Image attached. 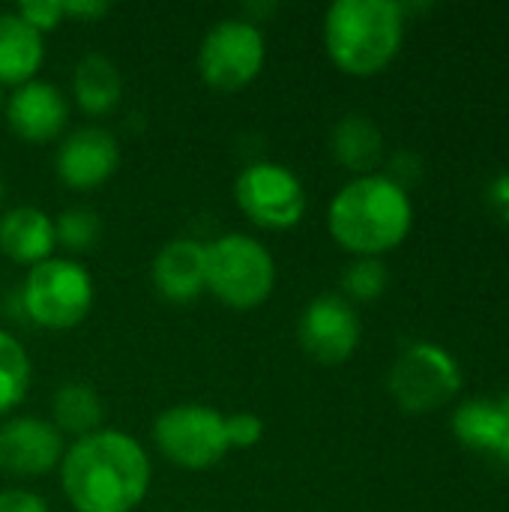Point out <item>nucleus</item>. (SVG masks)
<instances>
[{
    "label": "nucleus",
    "instance_id": "obj_22",
    "mask_svg": "<svg viewBox=\"0 0 509 512\" xmlns=\"http://www.w3.org/2000/svg\"><path fill=\"white\" fill-rule=\"evenodd\" d=\"M99 231H102V222L96 216V210L90 207H66L57 219H54V234H57V243L66 246L69 252H84L90 249L96 240H99Z\"/></svg>",
    "mask_w": 509,
    "mask_h": 512
},
{
    "label": "nucleus",
    "instance_id": "obj_20",
    "mask_svg": "<svg viewBox=\"0 0 509 512\" xmlns=\"http://www.w3.org/2000/svg\"><path fill=\"white\" fill-rule=\"evenodd\" d=\"M453 432L456 438L474 450L498 459L504 441V405L501 399H468L453 411Z\"/></svg>",
    "mask_w": 509,
    "mask_h": 512
},
{
    "label": "nucleus",
    "instance_id": "obj_9",
    "mask_svg": "<svg viewBox=\"0 0 509 512\" xmlns=\"http://www.w3.org/2000/svg\"><path fill=\"white\" fill-rule=\"evenodd\" d=\"M234 201L249 222L267 231H288L306 213L300 177L279 162H252L234 180Z\"/></svg>",
    "mask_w": 509,
    "mask_h": 512
},
{
    "label": "nucleus",
    "instance_id": "obj_12",
    "mask_svg": "<svg viewBox=\"0 0 509 512\" xmlns=\"http://www.w3.org/2000/svg\"><path fill=\"white\" fill-rule=\"evenodd\" d=\"M66 447L51 420L12 417L0 426V471L12 477H45L60 468Z\"/></svg>",
    "mask_w": 509,
    "mask_h": 512
},
{
    "label": "nucleus",
    "instance_id": "obj_29",
    "mask_svg": "<svg viewBox=\"0 0 509 512\" xmlns=\"http://www.w3.org/2000/svg\"><path fill=\"white\" fill-rule=\"evenodd\" d=\"M501 405H504V441H501L498 459H501V462H509V396L507 399H501Z\"/></svg>",
    "mask_w": 509,
    "mask_h": 512
},
{
    "label": "nucleus",
    "instance_id": "obj_2",
    "mask_svg": "<svg viewBox=\"0 0 509 512\" xmlns=\"http://www.w3.org/2000/svg\"><path fill=\"white\" fill-rule=\"evenodd\" d=\"M414 225V204L387 174H363L348 180L330 201L327 228L333 240L357 258H381L396 249Z\"/></svg>",
    "mask_w": 509,
    "mask_h": 512
},
{
    "label": "nucleus",
    "instance_id": "obj_5",
    "mask_svg": "<svg viewBox=\"0 0 509 512\" xmlns=\"http://www.w3.org/2000/svg\"><path fill=\"white\" fill-rule=\"evenodd\" d=\"M96 288L93 276L72 258H48L27 270L24 279V309L33 324L45 330L78 327L90 306Z\"/></svg>",
    "mask_w": 509,
    "mask_h": 512
},
{
    "label": "nucleus",
    "instance_id": "obj_27",
    "mask_svg": "<svg viewBox=\"0 0 509 512\" xmlns=\"http://www.w3.org/2000/svg\"><path fill=\"white\" fill-rule=\"evenodd\" d=\"M63 12L66 18H75V21H99L111 12V3L108 0H63Z\"/></svg>",
    "mask_w": 509,
    "mask_h": 512
},
{
    "label": "nucleus",
    "instance_id": "obj_28",
    "mask_svg": "<svg viewBox=\"0 0 509 512\" xmlns=\"http://www.w3.org/2000/svg\"><path fill=\"white\" fill-rule=\"evenodd\" d=\"M489 204L492 210L509 222V171H501L492 183H489Z\"/></svg>",
    "mask_w": 509,
    "mask_h": 512
},
{
    "label": "nucleus",
    "instance_id": "obj_25",
    "mask_svg": "<svg viewBox=\"0 0 509 512\" xmlns=\"http://www.w3.org/2000/svg\"><path fill=\"white\" fill-rule=\"evenodd\" d=\"M225 435H228V447L249 450L264 438V420L249 411L231 414V417H225Z\"/></svg>",
    "mask_w": 509,
    "mask_h": 512
},
{
    "label": "nucleus",
    "instance_id": "obj_11",
    "mask_svg": "<svg viewBox=\"0 0 509 512\" xmlns=\"http://www.w3.org/2000/svg\"><path fill=\"white\" fill-rule=\"evenodd\" d=\"M54 168L60 183L75 192L99 189L120 168V144L102 126H81L60 141Z\"/></svg>",
    "mask_w": 509,
    "mask_h": 512
},
{
    "label": "nucleus",
    "instance_id": "obj_3",
    "mask_svg": "<svg viewBox=\"0 0 509 512\" xmlns=\"http://www.w3.org/2000/svg\"><path fill=\"white\" fill-rule=\"evenodd\" d=\"M405 6L393 0H336L324 15L330 60L357 78L381 72L402 48Z\"/></svg>",
    "mask_w": 509,
    "mask_h": 512
},
{
    "label": "nucleus",
    "instance_id": "obj_4",
    "mask_svg": "<svg viewBox=\"0 0 509 512\" xmlns=\"http://www.w3.org/2000/svg\"><path fill=\"white\" fill-rule=\"evenodd\" d=\"M207 291L228 309L249 312L267 303L276 288V261L270 249L240 231L204 243Z\"/></svg>",
    "mask_w": 509,
    "mask_h": 512
},
{
    "label": "nucleus",
    "instance_id": "obj_16",
    "mask_svg": "<svg viewBox=\"0 0 509 512\" xmlns=\"http://www.w3.org/2000/svg\"><path fill=\"white\" fill-rule=\"evenodd\" d=\"M45 60V39L15 9L0 12V84L21 87L36 78Z\"/></svg>",
    "mask_w": 509,
    "mask_h": 512
},
{
    "label": "nucleus",
    "instance_id": "obj_15",
    "mask_svg": "<svg viewBox=\"0 0 509 512\" xmlns=\"http://www.w3.org/2000/svg\"><path fill=\"white\" fill-rule=\"evenodd\" d=\"M57 246L54 219L30 204L12 207L0 216V252L24 267H36L51 258Z\"/></svg>",
    "mask_w": 509,
    "mask_h": 512
},
{
    "label": "nucleus",
    "instance_id": "obj_24",
    "mask_svg": "<svg viewBox=\"0 0 509 512\" xmlns=\"http://www.w3.org/2000/svg\"><path fill=\"white\" fill-rule=\"evenodd\" d=\"M15 12L36 30V33H51L63 24L66 12H63V0H21L15 6Z\"/></svg>",
    "mask_w": 509,
    "mask_h": 512
},
{
    "label": "nucleus",
    "instance_id": "obj_7",
    "mask_svg": "<svg viewBox=\"0 0 509 512\" xmlns=\"http://www.w3.org/2000/svg\"><path fill=\"white\" fill-rule=\"evenodd\" d=\"M387 384L399 408L408 414H426L447 405L462 390V366L447 348L414 342L396 357Z\"/></svg>",
    "mask_w": 509,
    "mask_h": 512
},
{
    "label": "nucleus",
    "instance_id": "obj_30",
    "mask_svg": "<svg viewBox=\"0 0 509 512\" xmlns=\"http://www.w3.org/2000/svg\"><path fill=\"white\" fill-rule=\"evenodd\" d=\"M0 201H3V177H0Z\"/></svg>",
    "mask_w": 509,
    "mask_h": 512
},
{
    "label": "nucleus",
    "instance_id": "obj_19",
    "mask_svg": "<svg viewBox=\"0 0 509 512\" xmlns=\"http://www.w3.org/2000/svg\"><path fill=\"white\" fill-rule=\"evenodd\" d=\"M102 420H105V405L93 387L78 381H66L57 387L51 399V423L60 435L66 432L75 441L87 438L102 429Z\"/></svg>",
    "mask_w": 509,
    "mask_h": 512
},
{
    "label": "nucleus",
    "instance_id": "obj_26",
    "mask_svg": "<svg viewBox=\"0 0 509 512\" xmlns=\"http://www.w3.org/2000/svg\"><path fill=\"white\" fill-rule=\"evenodd\" d=\"M0 512H51L45 498L30 489H3L0 492Z\"/></svg>",
    "mask_w": 509,
    "mask_h": 512
},
{
    "label": "nucleus",
    "instance_id": "obj_1",
    "mask_svg": "<svg viewBox=\"0 0 509 512\" xmlns=\"http://www.w3.org/2000/svg\"><path fill=\"white\" fill-rule=\"evenodd\" d=\"M147 450L126 432L99 429L72 441L60 459V486L75 512H132L150 492Z\"/></svg>",
    "mask_w": 509,
    "mask_h": 512
},
{
    "label": "nucleus",
    "instance_id": "obj_21",
    "mask_svg": "<svg viewBox=\"0 0 509 512\" xmlns=\"http://www.w3.org/2000/svg\"><path fill=\"white\" fill-rule=\"evenodd\" d=\"M30 390L27 348L0 327V414L15 411Z\"/></svg>",
    "mask_w": 509,
    "mask_h": 512
},
{
    "label": "nucleus",
    "instance_id": "obj_13",
    "mask_svg": "<svg viewBox=\"0 0 509 512\" xmlns=\"http://www.w3.org/2000/svg\"><path fill=\"white\" fill-rule=\"evenodd\" d=\"M69 120V102L60 87L48 81H27L12 90L6 102V123L9 129L27 144H48L54 141Z\"/></svg>",
    "mask_w": 509,
    "mask_h": 512
},
{
    "label": "nucleus",
    "instance_id": "obj_17",
    "mask_svg": "<svg viewBox=\"0 0 509 512\" xmlns=\"http://www.w3.org/2000/svg\"><path fill=\"white\" fill-rule=\"evenodd\" d=\"M72 96L78 108L90 117H102L114 111L123 96V75L117 63L99 51L84 54L72 72Z\"/></svg>",
    "mask_w": 509,
    "mask_h": 512
},
{
    "label": "nucleus",
    "instance_id": "obj_23",
    "mask_svg": "<svg viewBox=\"0 0 509 512\" xmlns=\"http://www.w3.org/2000/svg\"><path fill=\"white\" fill-rule=\"evenodd\" d=\"M390 273L381 258H354L342 273V288L351 300L369 303L387 291Z\"/></svg>",
    "mask_w": 509,
    "mask_h": 512
},
{
    "label": "nucleus",
    "instance_id": "obj_6",
    "mask_svg": "<svg viewBox=\"0 0 509 512\" xmlns=\"http://www.w3.org/2000/svg\"><path fill=\"white\" fill-rule=\"evenodd\" d=\"M267 60V42L255 21L222 18L213 24L198 48V72L204 84L219 93H237L249 87Z\"/></svg>",
    "mask_w": 509,
    "mask_h": 512
},
{
    "label": "nucleus",
    "instance_id": "obj_14",
    "mask_svg": "<svg viewBox=\"0 0 509 512\" xmlns=\"http://www.w3.org/2000/svg\"><path fill=\"white\" fill-rule=\"evenodd\" d=\"M153 285L171 303H192L207 291V258L198 240H171L153 258Z\"/></svg>",
    "mask_w": 509,
    "mask_h": 512
},
{
    "label": "nucleus",
    "instance_id": "obj_10",
    "mask_svg": "<svg viewBox=\"0 0 509 512\" xmlns=\"http://www.w3.org/2000/svg\"><path fill=\"white\" fill-rule=\"evenodd\" d=\"M360 333H363V327H360L357 309L351 306L348 297H339V294L315 297L303 309L300 327H297L303 351L324 366L345 363L357 351Z\"/></svg>",
    "mask_w": 509,
    "mask_h": 512
},
{
    "label": "nucleus",
    "instance_id": "obj_8",
    "mask_svg": "<svg viewBox=\"0 0 509 512\" xmlns=\"http://www.w3.org/2000/svg\"><path fill=\"white\" fill-rule=\"evenodd\" d=\"M153 441L168 462L186 471L213 468L231 450L225 414L210 405H174L162 411L153 423Z\"/></svg>",
    "mask_w": 509,
    "mask_h": 512
},
{
    "label": "nucleus",
    "instance_id": "obj_18",
    "mask_svg": "<svg viewBox=\"0 0 509 512\" xmlns=\"http://www.w3.org/2000/svg\"><path fill=\"white\" fill-rule=\"evenodd\" d=\"M330 147L339 165L354 171L357 177L372 174V168L381 162L384 153V135L366 114H348L333 126Z\"/></svg>",
    "mask_w": 509,
    "mask_h": 512
}]
</instances>
